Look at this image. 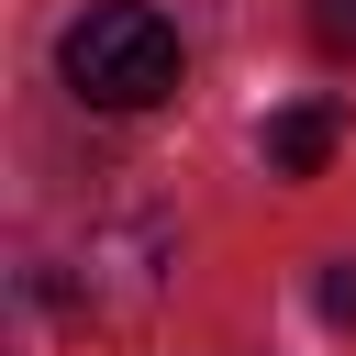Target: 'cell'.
Listing matches in <instances>:
<instances>
[{
  "label": "cell",
  "mask_w": 356,
  "mask_h": 356,
  "mask_svg": "<svg viewBox=\"0 0 356 356\" xmlns=\"http://www.w3.org/2000/svg\"><path fill=\"white\" fill-rule=\"evenodd\" d=\"M334 145H345V111H334V100H289V111L267 122V178H323Z\"/></svg>",
  "instance_id": "cell-2"
},
{
  "label": "cell",
  "mask_w": 356,
  "mask_h": 356,
  "mask_svg": "<svg viewBox=\"0 0 356 356\" xmlns=\"http://www.w3.org/2000/svg\"><path fill=\"white\" fill-rule=\"evenodd\" d=\"M312 33H323V44L345 56V44H356V0H312Z\"/></svg>",
  "instance_id": "cell-3"
},
{
  "label": "cell",
  "mask_w": 356,
  "mask_h": 356,
  "mask_svg": "<svg viewBox=\"0 0 356 356\" xmlns=\"http://www.w3.org/2000/svg\"><path fill=\"white\" fill-rule=\"evenodd\" d=\"M56 67H67V89H78L89 111H156V100L178 89V22L145 11V0H100V11L67 22Z\"/></svg>",
  "instance_id": "cell-1"
},
{
  "label": "cell",
  "mask_w": 356,
  "mask_h": 356,
  "mask_svg": "<svg viewBox=\"0 0 356 356\" xmlns=\"http://www.w3.org/2000/svg\"><path fill=\"white\" fill-rule=\"evenodd\" d=\"M323 312H334V323H356V267H323Z\"/></svg>",
  "instance_id": "cell-4"
}]
</instances>
